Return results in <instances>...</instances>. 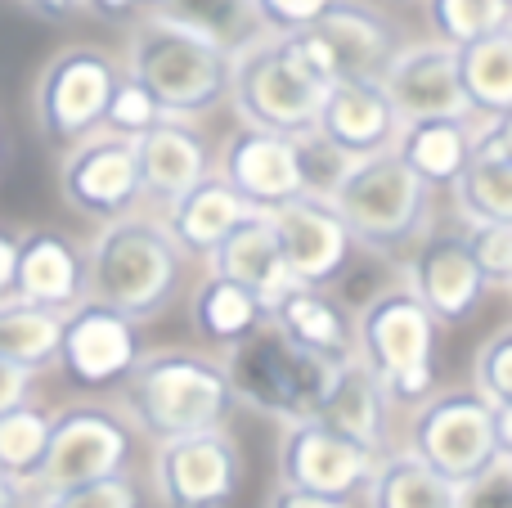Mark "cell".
Instances as JSON below:
<instances>
[{"mask_svg": "<svg viewBox=\"0 0 512 508\" xmlns=\"http://www.w3.org/2000/svg\"><path fill=\"white\" fill-rule=\"evenodd\" d=\"M122 72L149 90L162 117L203 126L212 113L230 108L234 54L198 36L194 27L171 23L167 14H140L126 23Z\"/></svg>", "mask_w": 512, "mask_h": 508, "instance_id": "1", "label": "cell"}, {"mask_svg": "<svg viewBox=\"0 0 512 508\" xmlns=\"http://www.w3.org/2000/svg\"><path fill=\"white\" fill-rule=\"evenodd\" d=\"M122 419L149 441H180L225 428L234 414V392L225 365L207 351L167 347L144 351L122 383Z\"/></svg>", "mask_w": 512, "mask_h": 508, "instance_id": "2", "label": "cell"}, {"mask_svg": "<svg viewBox=\"0 0 512 508\" xmlns=\"http://www.w3.org/2000/svg\"><path fill=\"white\" fill-rule=\"evenodd\" d=\"M185 288V252L153 216H122L99 225L86 248V302L144 324L162 315Z\"/></svg>", "mask_w": 512, "mask_h": 508, "instance_id": "3", "label": "cell"}, {"mask_svg": "<svg viewBox=\"0 0 512 508\" xmlns=\"http://www.w3.org/2000/svg\"><path fill=\"white\" fill-rule=\"evenodd\" d=\"M328 203L342 216L355 248L373 252V257L405 261L432 234L436 194L391 149L351 162L337 189L328 194Z\"/></svg>", "mask_w": 512, "mask_h": 508, "instance_id": "4", "label": "cell"}, {"mask_svg": "<svg viewBox=\"0 0 512 508\" xmlns=\"http://www.w3.org/2000/svg\"><path fill=\"white\" fill-rule=\"evenodd\" d=\"M409 455L454 486L512 464V405L481 401L472 387L427 396L409 423Z\"/></svg>", "mask_w": 512, "mask_h": 508, "instance_id": "5", "label": "cell"}, {"mask_svg": "<svg viewBox=\"0 0 512 508\" xmlns=\"http://www.w3.org/2000/svg\"><path fill=\"white\" fill-rule=\"evenodd\" d=\"M441 324L423 311L409 288H382L355 315V360L400 405H423L441 392L436 378Z\"/></svg>", "mask_w": 512, "mask_h": 508, "instance_id": "6", "label": "cell"}, {"mask_svg": "<svg viewBox=\"0 0 512 508\" xmlns=\"http://www.w3.org/2000/svg\"><path fill=\"white\" fill-rule=\"evenodd\" d=\"M221 365H225V378H230L234 405H252L256 414H270V419H283V423L315 419L319 401H324V387L337 369L297 351L292 342H283L270 324L256 329L252 338L234 342L221 356Z\"/></svg>", "mask_w": 512, "mask_h": 508, "instance_id": "7", "label": "cell"}, {"mask_svg": "<svg viewBox=\"0 0 512 508\" xmlns=\"http://www.w3.org/2000/svg\"><path fill=\"white\" fill-rule=\"evenodd\" d=\"M122 81V59L108 45H63L36 72L32 117L36 131L59 149H72L104 126V108Z\"/></svg>", "mask_w": 512, "mask_h": 508, "instance_id": "8", "label": "cell"}, {"mask_svg": "<svg viewBox=\"0 0 512 508\" xmlns=\"http://www.w3.org/2000/svg\"><path fill=\"white\" fill-rule=\"evenodd\" d=\"M324 90L310 81V72L292 59L283 36H256L243 50H234L230 72V108L239 126H256L270 135H306L315 126V108Z\"/></svg>", "mask_w": 512, "mask_h": 508, "instance_id": "9", "label": "cell"}, {"mask_svg": "<svg viewBox=\"0 0 512 508\" xmlns=\"http://www.w3.org/2000/svg\"><path fill=\"white\" fill-rule=\"evenodd\" d=\"M135 455V428L108 405H68L50 414V446H45L41 473L32 491L50 495L63 486L99 482L113 473H131Z\"/></svg>", "mask_w": 512, "mask_h": 508, "instance_id": "10", "label": "cell"}, {"mask_svg": "<svg viewBox=\"0 0 512 508\" xmlns=\"http://www.w3.org/2000/svg\"><path fill=\"white\" fill-rule=\"evenodd\" d=\"M243 486V450L225 428L162 441L153 450V491L162 508H230Z\"/></svg>", "mask_w": 512, "mask_h": 508, "instance_id": "11", "label": "cell"}, {"mask_svg": "<svg viewBox=\"0 0 512 508\" xmlns=\"http://www.w3.org/2000/svg\"><path fill=\"white\" fill-rule=\"evenodd\" d=\"M140 356H144L140 324H131L126 315L108 311V306H99V302H81L63 315L54 365H59L63 378H68L72 387H81V392L122 387Z\"/></svg>", "mask_w": 512, "mask_h": 508, "instance_id": "12", "label": "cell"}, {"mask_svg": "<svg viewBox=\"0 0 512 508\" xmlns=\"http://www.w3.org/2000/svg\"><path fill=\"white\" fill-rule=\"evenodd\" d=\"M59 194L77 216L108 225L140 207V176H135L131 140H117L108 131L86 135L72 144L59 162Z\"/></svg>", "mask_w": 512, "mask_h": 508, "instance_id": "13", "label": "cell"}, {"mask_svg": "<svg viewBox=\"0 0 512 508\" xmlns=\"http://www.w3.org/2000/svg\"><path fill=\"white\" fill-rule=\"evenodd\" d=\"M328 59L333 81H378L409 41L405 23L378 0H337L315 27H306Z\"/></svg>", "mask_w": 512, "mask_h": 508, "instance_id": "14", "label": "cell"}, {"mask_svg": "<svg viewBox=\"0 0 512 508\" xmlns=\"http://www.w3.org/2000/svg\"><path fill=\"white\" fill-rule=\"evenodd\" d=\"M373 464H378V455H369L355 441L328 432L324 423L301 419V423H288V432H283L279 486L328 495V500H355L369 486Z\"/></svg>", "mask_w": 512, "mask_h": 508, "instance_id": "15", "label": "cell"}, {"mask_svg": "<svg viewBox=\"0 0 512 508\" xmlns=\"http://www.w3.org/2000/svg\"><path fill=\"white\" fill-rule=\"evenodd\" d=\"M270 225H274V239H279L283 266H288L292 284L328 288L351 270L355 243L328 198H315V194L292 198L279 212H270Z\"/></svg>", "mask_w": 512, "mask_h": 508, "instance_id": "16", "label": "cell"}, {"mask_svg": "<svg viewBox=\"0 0 512 508\" xmlns=\"http://www.w3.org/2000/svg\"><path fill=\"white\" fill-rule=\"evenodd\" d=\"M216 176L252 207V212L270 216L283 203L306 194L297 167V144L288 135H270L256 126H234L225 144L216 149Z\"/></svg>", "mask_w": 512, "mask_h": 508, "instance_id": "17", "label": "cell"}, {"mask_svg": "<svg viewBox=\"0 0 512 508\" xmlns=\"http://www.w3.org/2000/svg\"><path fill=\"white\" fill-rule=\"evenodd\" d=\"M135 149V176H140V203H153L167 212L180 194L203 185L216 171V144L198 122H180V117H158Z\"/></svg>", "mask_w": 512, "mask_h": 508, "instance_id": "18", "label": "cell"}, {"mask_svg": "<svg viewBox=\"0 0 512 508\" xmlns=\"http://www.w3.org/2000/svg\"><path fill=\"white\" fill-rule=\"evenodd\" d=\"M405 275H409V293L423 302V311L432 315L441 329L472 320L477 306L486 302V279L472 266L463 234L454 230H432L414 252L405 257Z\"/></svg>", "mask_w": 512, "mask_h": 508, "instance_id": "19", "label": "cell"}, {"mask_svg": "<svg viewBox=\"0 0 512 508\" xmlns=\"http://www.w3.org/2000/svg\"><path fill=\"white\" fill-rule=\"evenodd\" d=\"M310 131L337 149L346 162H364L373 153H387L396 144L400 117L378 81H333L319 95L315 126Z\"/></svg>", "mask_w": 512, "mask_h": 508, "instance_id": "20", "label": "cell"}, {"mask_svg": "<svg viewBox=\"0 0 512 508\" xmlns=\"http://www.w3.org/2000/svg\"><path fill=\"white\" fill-rule=\"evenodd\" d=\"M382 95L391 99L400 126L405 122H427V117H468L459 95V77H454V50L441 41H414L409 36L400 54L387 63L378 77Z\"/></svg>", "mask_w": 512, "mask_h": 508, "instance_id": "21", "label": "cell"}, {"mask_svg": "<svg viewBox=\"0 0 512 508\" xmlns=\"http://www.w3.org/2000/svg\"><path fill=\"white\" fill-rule=\"evenodd\" d=\"M9 297L54 315H68L72 306L86 302V248L77 239H68L63 230H45V225L18 234Z\"/></svg>", "mask_w": 512, "mask_h": 508, "instance_id": "22", "label": "cell"}, {"mask_svg": "<svg viewBox=\"0 0 512 508\" xmlns=\"http://www.w3.org/2000/svg\"><path fill=\"white\" fill-rule=\"evenodd\" d=\"M270 329L324 365H346L355 356V315L328 288L292 284L288 293H279L270 302Z\"/></svg>", "mask_w": 512, "mask_h": 508, "instance_id": "23", "label": "cell"}, {"mask_svg": "<svg viewBox=\"0 0 512 508\" xmlns=\"http://www.w3.org/2000/svg\"><path fill=\"white\" fill-rule=\"evenodd\" d=\"M315 423H324L328 432H337V437L355 441L360 450L382 459L387 432H391V396L382 392L378 378L351 356L328 378L324 401H319V410H315Z\"/></svg>", "mask_w": 512, "mask_h": 508, "instance_id": "24", "label": "cell"}, {"mask_svg": "<svg viewBox=\"0 0 512 508\" xmlns=\"http://www.w3.org/2000/svg\"><path fill=\"white\" fill-rule=\"evenodd\" d=\"M207 266H212V275H221V279H230V284H243L248 293H256L265 302V311H270L274 297L292 288L279 239H274V225H270V216H261V212H252L248 221L234 225V230L216 243Z\"/></svg>", "mask_w": 512, "mask_h": 508, "instance_id": "25", "label": "cell"}, {"mask_svg": "<svg viewBox=\"0 0 512 508\" xmlns=\"http://www.w3.org/2000/svg\"><path fill=\"white\" fill-rule=\"evenodd\" d=\"M248 216H252V207L212 171L203 185L180 194L176 203L162 212V230H167V239L185 252V261L189 257L207 261L216 252V243H221L239 221H248Z\"/></svg>", "mask_w": 512, "mask_h": 508, "instance_id": "26", "label": "cell"}, {"mask_svg": "<svg viewBox=\"0 0 512 508\" xmlns=\"http://www.w3.org/2000/svg\"><path fill=\"white\" fill-rule=\"evenodd\" d=\"M472 135H477L472 117H427V122L400 126L391 153L436 194V189H450L459 180V171L468 167Z\"/></svg>", "mask_w": 512, "mask_h": 508, "instance_id": "27", "label": "cell"}, {"mask_svg": "<svg viewBox=\"0 0 512 508\" xmlns=\"http://www.w3.org/2000/svg\"><path fill=\"white\" fill-rule=\"evenodd\" d=\"M454 77L472 122L512 117V27L454 50Z\"/></svg>", "mask_w": 512, "mask_h": 508, "instance_id": "28", "label": "cell"}, {"mask_svg": "<svg viewBox=\"0 0 512 508\" xmlns=\"http://www.w3.org/2000/svg\"><path fill=\"white\" fill-rule=\"evenodd\" d=\"M189 320H194V333L207 338L212 347L230 351L234 342L252 338L256 329L270 324V311L256 293H248L243 284H230L221 275H207L203 284L194 288V302H189Z\"/></svg>", "mask_w": 512, "mask_h": 508, "instance_id": "29", "label": "cell"}, {"mask_svg": "<svg viewBox=\"0 0 512 508\" xmlns=\"http://www.w3.org/2000/svg\"><path fill=\"white\" fill-rule=\"evenodd\" d=\"M364 508H459V486L436 477L409 450H396L373 464Z\"/></svg>", "mask_w": 512, "mask_h": 508, "instance_id": "30", "label": "cell"}, {"mask_svg": "<svg viewBox=\"0 0 512 508\" xmlns=\"http://www.w3.org/2000/svg\"><path fill=\"white\" fill-rule=\"evenodd\" d=\"M59 333H63V315L14 302V297H0V360L41 374L45 365H54Z\"/></svg>", "mask_w": 512, "mask_h": 508, "instance_id": "31", "label": "cell"}, {"mask_svg": "<svg viewBox=\"0 0 512 508\" xmlns=\"http://www.w3.org/2000/svg\"><path fill=\"white\" fill-rule=\"evenodd\" d=\"M45 446H50V410L23 401L0 414V473H5L18 491H27V486L36 482Z\"/></svg>", "mask_w": 512, "mask_h": 508, "instance_id": "32", "label": "cell"}, {"mask_svg": "<svg viewBox=\"0 0 512 508\" xmlns=\"http://www.w3.org/2000/svg\"><path fill=\"white\" fill-rule=\"evenodd\" d=\"M450 194L468 225H512V162L468 158Z\"/></svg>", "mask_w": 512, "mask_h": 508, "instance_id": "33", "label": "cell"}, {"mask_svg": "<svg viewBox=\"0 0 512 508\" xmlns=\"http://www.w3.org/2000/svg\"><path fill=\"white\" fill-rule=\"evenodd\" d=\"M427 9V32L441 41L445 50H463V45L495 36L512 27V0H423Z\"/></svg>", "mask_w": 512, "mask_h": 508, "instance_id": "34", "label": "cell"}, {"mask_svg": "<svg viewBox=\"0 0 512 508\" xmlns=\"http://www.w3.org/2000/svg\"><path fill=\"white\" fill-rule=\"evenodd\" d=\"M158 14H167L171 23H180V27H194L198 36L225 45L230 54L261 36L252 0H167Z\"/></svg>", "mask_w": 512, "mask_h": 508, "instance_id": "35", "label": "cell"}, {"mask_svg": "<svg viewBox=\"0 0 512 508\" xmlns=\"http://www.w3.org/2000/svg\"><path fill=\"white\" fill-rule=\"evenodd\" d=\"M41 508H144V486L131 473H113L99 482L63 486V491L41 495Z\"/></svg>", "mask_w": 512, "mask_h": 508, "instance_id": "36", "label": "cell"}, {"mask_svg": "<svg viewBox=\"0 0 512 508\" xmlns=\"http://www.w3.org/2000/svg\"><path fill=\"white\" fill-rule=\"evenodd\" d=\"M472 392L490 405H512V333L495 329L472 360Z\"/></svg>", "mask_w": 512, "mask_h": 508, "instance_id": "37", "label": "cell"}, {"mask_svg": "<svg viewBox=\"0 0 512 508\" xmlns=\"http://www.w3.org/2000/svg\"><path fill=\"white\" fill-rule=\"evenodd\" d=\"M463 248H468L472 266L481 270L486 288L512 284V225H468L463 230Z\"/></svg>", "mask_w": 512, "mask_h": 508, "instance_id": "38", "label": "cell"}, {"mask_svg": "<svg viewBox=\"0 0 512 508\" xmlns=\"http://www.w3.org/2000/svg\"><path fill=\"white\" fill-rule=\"evenodd\" d=\"M158 117L162 113H158V104L149 99V90L135 86V81L122 72V81L113 86V99H108V108H104V126H99V131L117 135V140H140Z\"/></svg>", "mask_w": 512, "mask_h": 508, "instance_id": "39", "label": "cell"}, {"mask_svg": "<svg viewBox=\"0 0 512 508\" xmlns=\"http://www.w3.org/2000/svg\"><path fill=\"white\" fill-rule=\"evenodd\" d=\"M333 5L337 0H252V14L265 36H292L315 27Z\"/></svg>", "mask_w": 512, "mask_h": 508, "instance_id": "40", "label": "cell"}, {"mask_svg": "<svg viewBox=\"0 0 512 508\" xmlns=\"http://www.w3.org/2000/svg\"><path fill=\"white\" fill-rule=\"evenodd\" d=\"M508 468L512 464H499L495 473H486L481 482L459 486V508H512L508 504Z\"/></svg>", "mask_w": 512, "mask_h": 508, "instance_id": "41", "label": "cell"}, {"mask_svg": "<svg viewBox=\"0 0 512 508\" xmlns=\"http://www.w3.org/2000/svg\"><path fill=\"white\" fill-rule=\"evenodd\" d=\"M32 383H36L32 369L0 360V414L14 410V405H23V401H32Z\"/></svg>", "mask_w": 512, "mask_h": 508, "instance_id": "42", "label": "cell"}, {"mask_svg": "<svg viewBox=\"0 0 512 508\" xmlns=\"http://www.w3.org/2000/svg\"><path fill=\"white\" fill-rule=\"evenodd\" d=\"M18 5L41 23H68V18L86 14V0H18Z\"/></svg>", "mask_w": 512, "mask_h": 508, "instance_id": "43", "label": "cell"}, {"mask_svg": "<svg viewBox=\"0 0 512 508\" xmlns=\"http://www.w3.org/2000/svg\"><path fill=\"white\" fill-rule=\"evenodd\" d=\"M265 508H355V500H328V495H310V491H292V486H279L270 495Z\"/></svg>", "mask_w": 512, "mask_h": 508, "instance_id": "44", "label": "cell"}, {"mask_svg": "<svg viewBox=\"0 0 512 508\" xmlns=\"http://www.w3.org/2000/svg\"><path fill=\"white\" fill-rule=\"evenodd\" d=\"M14 257H18V234H9L0 225V297H9V284H14Z\"/></svg>", "mask_w": 512, "mask_h": 508, "instance_id": "45", "label": "cell"}, {"mask_svg": "<svg viewBox=\"0 0 512 508\" xmlns=\"http://www.w3.org/2000/svg\"><path fill=\"white\" fill-rule=\"evenodd\" d=\"M18 495H23V491H18V486L0 473V508H18Z\"/></svg>", "mask_w": 512, "mask_h": 508, "instance_id": "46", "label": "cell"}, {"mask_svg": "<svg viewBox=\"0 0 512 508\" xmlns=\"http://www.w3.org/2000/svg\"><path fill=\"white\" fill-rule=\"evenodd\" d=\"M131 5H135V18H140V14H158L167 0H131Z\"/></svg>", "mask_w": 512, "mask_h": 508, "instance_id": "47", "label": "cell"}, {"mask_svg": "<svg viewBox=\"0 0 512 508\" xmlns=\"http://www.w3.org/2000/svg\"><path fill=\"white\" fill-rule=\"evenodd\" d=\"M5 149H9V140H5V122H0V167H5Z\"/></svg>", "mask_w": 512, "mask_h": 508, "instance_id": "48", "label": "cell"}, {"mask_svg": "<svg viewBox=\"0 0 512 508\" xmlns=\"http://www.w3.org/2000/svg\"><path fill=\"white\" fill-rule=\"evenodd\" d=\"M382 5H414V0H382Z\"/></svg>", "mask_w": 512, "mask_h": 508, "instance_id": "49", "label": "cell"}]
</instances>
